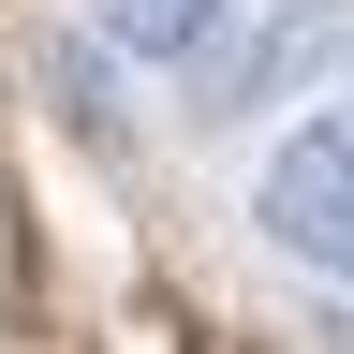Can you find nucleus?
<instances>
[{"label": "nucleus", "mask_w": 354, "mask_h": 354, "mask_svg": "<svg viewBox=\"0 0 354 354\" xmlns=\"http://www.w3.org/2000/svg\"><path fill=\"white\" fill-rule=\"evenodd\" d=\"M266 236L295 266H325V281H354V104L281 133V162H266Z\"/></svg>", "instance_id": "1"}, {"label": "nucleus", "mask_w": 354, "mask_h": 354, "mask_svg": "<svg viewBox=\"0 0 354 354\" xmlns=\"http://www.w3.org/2000/svg\"><path fill=\"white\" fill-rule=\"evenodd\" d=\"M104 30L133 44V59H207V30H221V0H104Z\"/></svg>", "instance_id": "2"}]
</instances>
